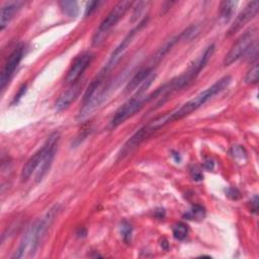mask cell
Segmentation results:
<instances>
[{
  "mask_svg": "<svg viewBox=\"0 0 259 259\" xmlns=\"http://www.w3.org/2000/svg\"><path fill=\"white\" fill-rule=\"evenodd\" d=\"M214 52V45L211 44L205 48V50L188 66L187 70L183 72L181 75L169 80L167 83L163 84L161 87L157 88L154 92L151 93L152 100L160 99L159 103H163L164 99H166L172 93L181 90L189 83H191L196 76L200 73V71L205 67V65L210 60L211 56Z\"/></svg>",
  "mask_w": 259,
  "mask_h": 259,
  "instance_id": "cell-1",
  "label": "cell"
},
{
  "mask_svg": "<svg viewBox=\"0 0 259 259\" xmlns=\"http://www.w3.org/2000/svg\"><path fill=\"white\" fill-rule=\"evenodd\" d=\"M59 209V205L53 206L41 218L36 220L28 227L22 236L15 253L12 255V258L31 257L34 255L42 238L54 223Z\"/></svg>",
  "mask_w": 259,
  "mask_h": 259,
  "instance_id": "cell-2",
  "label": "cell"
},
{
  "mask_svg": "<svg viewBox=\"0 0 259 259\" xmlns=\"http://www.w3.org/2000/svg\"><path fill=\"white\" fill-rule=\"evenodd\" d=\"M232 81L231 76H224L218 81H215L211 86L206 88L205 90L201 91L197 95H195L193 98L185 102L183 105L178 107L177 109L170 111V119L171 122L175 120H180L189 114H191L193 111L198 109L200 106H202L205 102H207L209 99H211L214 95L222 92L224 89H226Z\"/></svg>",
  "mask_w": 259,
  "mask_h": 259,
  "instance_id": "cell-3",
  "label": "cell"
},
{
  "mask_svg": "<svg viewBox=\"0 0 259 259\" xmlns=\"http://www.w3.org/2000/svg\"><path fill=\"white\" fill-rule=\"evenodd\" d=\"M105 72L104 70L101 71L90 83L88 88L86 89L83 100H82V107L79 111L78 117L85 118L91 114L102 102L104 99L106 85H105Z\"/></svg>",
  "mask_w": 259,
  "mask_h": 259,
  "instance_id": "cell-4",
  "label": "cell"
},
{
  "mask_svg": "<svg viewBox=\"0 0 259 259\" xmlns=\"http://www.w3.org/2000/svg\"><path fill=\"white\" fill-rule=\"evenodd\" d=\"M132 5L133 2L128 0L119 1L117 4L114 5V7L109 11L106 17L101 21L93 35L92 45L94 47H98L103 42L111 28L123 17V15L126 13V11Z\"/></svg>",
  "mask_w": 259,
  "mask_h": 259,
  "instance_id": "cell-5",
  "label": "cell"
},
{
  "mask_svg": "<svg viewBox=\"0 0 259 259\" xmlns=\"http://www.w3.org/2000/svg\"><path fill=\"white\" fill-rule=\"evenodd\" d=\"M152 101L150 94L145 93H139L136 94L134 97L130 98L127 101H125L115 112L113 117L111 118L109 122V126L111 128H114L124 122L126 119L135 115L138 111H140L147 103Z\"/></svg>",
  "mask_w": 259,
  "mask_h": 259,
  "instance_id": "cell-6",
  "label": "cell"
},
{
  "mask_svg": "<svg viewBox=\"0 0 259 259\" xmlns=\"http://www.w3.org/2000/svg\"><path fill=\"white\" fill-rule=\"evenodd\" d=\"M257 44V30L256 28L252 27L245 31L232 46L228 54L224 59V65L230 66L233 63L237 62L242 57L248 55L250 50L253 48L254 45Z\"/></svg>",
  "mask_w": 259,
  "mask_h": 259,
  "instance_id": "cell-7",
  "label": "cell"
},
{
  "mask_svg": "<svg viewBox=\"0 0 259 259\" xmlns=\"http://www.w3.org/2000/svg\"><path fill=\"white\" fill-rule=\"evenodd\" d=\"M59 141H60V134L55 132L53 134H51L49 136V138L47 139V141L45 142L46 144V152L45 155L35 171V181L39 182L44 179V177L47 175V173L49 172L54 158L56 156L57 150H58V145H59Z\"/></svg>",
  "mask_w": 259,
  "mask_h": 259,
  "instance_id": "cell-8",
  "label": "cell"
},
{
  "mask_svg": "<svg viewBox=\"0 0 259 259\" xmlns=\"http://www.w3.org/2000/svg\"><path fill=\"white\" fill-rule=\"evenodd\" d=\"M23 54H24V48L22 46H18L8 56L4 66H3V69L1 71V76H0V88L2 91L5 89L6 85L11 80L16 68L18 67L20 61L22 60Z\"/></svg>",
  "mask_w": 259,
  "mask_h": 259,
  "instance_id": "cell-9",
  "label": "cell"
},
{
  "mask_svg": "<svg viewBox=\"0 0 259 259\" xmlns=\"http://www.w3.org/2000/svg\"><path fill=\"white\" fill-rule=\"evenodd\" d=\"M259 10V2L258 1H252L249 2L244 9L238 14L236 19L234 20L233 24L230 26V28L227 31V36L230 37L237 33L239 30H241L250 20H252L258 13Z\"/></svg>",
  "mask_w": 259,
  "mask_h": 259,
  "instance_id": "cell-10",
  "label": "cell"
},
{
  "mask_svg": "<svg viewBox=\"0 0 259 259\" xmlns=\"http://www.w3.org/2000/svg\"><path fill=\"white\" fill-rule=\"evenodd\" d=\"M147 21H148V19L144 18L135 28H133V29L126 34V36L121 40V42L114 49V51L112 52L111 56L109 57V60H108L106 66H105L104 69H103L105 72H108V71L119 61L120 57H121V56L123 55V53L126 51L127 47L130 46V44H131L132 40L134 39V37H135V35L137 34V32H139V31L142 29V27L147 23Z\"/></svg>",
  "mask_w": 259,
  "mask_h": 259,
  "instance_id": "cell-11",
  "label": "cell"
},
{
  "mask_svg": "<svg viewBox=\"0 0 259 259\" xmlns=\"http://www.w3.org/2000/svg\"><path fill=\"white\" fill-rule=\"evenodd\" d=\"M92 59H93V55L89 52L83 53L80 56H78L68 71V74L66 76V82L68 84H73L79 81L80 77L83 75L86 69L90 66Z\"/></svg>",
  "mask_w": 259,
  "mask_h": 259,
  "instance_id": "cell-12",
  "label": "cell"
},
{
  "mask_svg": "<svg viewBox=\"0 0 259 259\" xmlns=\"http://www.w3.org/2000/svg\"><path fill=\"white\" fill-rule=\"evenodd\" d=\"M82 89V82L79 80L73 84H70V86L64 90L60 96L58 97L56 103H55V108L57 111H62L66 109L80 94Z\"/></svg>",
  "mask_w": 259,
  "mask_h": 259,
  "instance_id": "cell-13",
  "label": "cell"
},
{
  "mask_svg": "<svg viewBox=\"0 0 259 259\" xmlns=\"http://www.w3.org/2000/svg\"><path fill=\"white\" fill-rule=\"evenodd\" d=\"M46 152V144H44L23 165L21 172H20V178L21 181H27L30 176L36 171L44 155Z\"/></svg>",
  "mask_w": 259,
  "mask_h": 259,
  "instance_id": "cell-14",
  "label": "cell"
},
{
  "mask_svg": "<svg viewBox=\"0 0 259 259\" xmlns=\"http://www.w3.org/2000/svg\"><path fill=\"white\" fill-rule=\"evenodd\" d=\"M24 3L22 1H8L3 4L0 12V29L3 30L11 19L14 17L16 12L22 7Z\"/></svg>",
  "mask_w": 259,
  "mask_h": 259,
  "instance_id": "cell-15",
  "label": "cell"
},
{
  "mask_svg": "<svg viewBox=\"0 0 259 259\" xmlns=\"http://www.w3.org/2000/svg\"><path fill=\"white\" fill-rule=\"evenodd\" d=\"M237 1H223L220 4V16L224 21H228L234 13Z\"/></svg>",
  "mask_w": 259,
  "mask_h": 259,
  "instance_id": "cell-16",
  "label": "cell"
},
{
  "mask_svg": "<svg viewBox=\"0 0 259 259\" xmlns=\"http://www.w3.org/2000/svg\"><path fill=\"white\" fill-rule=\"evenodd\" d=\"M59 6L62 12L69 17H76L79 14V6L76 1H60Z\"/></svg>",
  "mask_w": 259,
  "mask_h": 259,
  "instance_id": "cell-17",
  "label": "cell"
},
{
  "mask_svg": "<svg viewBox=\"0 0 259 259\" xmlns=\"http://www.w3.org/2000/svg\"><path fill=\"white\" fill-rule=\"evenodd\" d=\"M205 215L204 207L199 204H194L191 208L184 214V218L187 220H202Z\"/></svg>",
  "mask_w": 259,
  "mask_h": 259,
  "instance_id": "cell-18",
  "label": "cell"
},
{
  "mask_svg": "<svg viewBox=\"0 0 259 259\" xmlns=\"http://www.w3.org/2000/svg\"><path fill=\"white\" fill-rule=\"evenodd\" d=\"M172 233H173V237H174L176 240H179V241L184 240V239L187 237V235H188V228H187V225H185V224L182 223V222L176 223V224L172 227Z\"/></svg>",
  "mask_w": 259,
  "mask_h": 259,
  "instance_id": "cell-19",
  "label": "cell"
},
{
  "mask_svg": "<svg viewBox=\"0 0 259 259\" xmlns=\"http://www.w3.org/2000/svg\"><path fill=\"white\" fill-rule=\"evenodd\" d=\"M258 76H259V70H258V62L257 60L251 65L250 69L247 71L245 75V83L247 84H257L258 82Z\"/></svg>",
  "mask_w": 259,
  "mask_h": 259,
  "instance_id": "cell-20",
  "label": "cell"
},
{
  "mask_svg": "<svg viewBox=\"0 0 259 259\" xmlns=\"http://www.w3.org/2000/svg\"><path fill=\"white\" fill-rule=\"evenodd\" d=\"M231 154L236 160H243L245 161L247 159V153L245 149L241 146H233L231 149Z\"/></svg>",
  "mask_w": 259,
  "mask_h": 259,
  "instance_id": "cell-21",
  "label": "cell"
},
{
  "mask_svg": "<svg viewBox=\"0 0 259 259\" xmlns=\"http://www.w3.org/2000/svg\"><path fill=\"white\" fill-rule=\"evenodd\" d=\"M132 232H133V229H132V226L126 223V222H123L120 226V233L122 235V238L123 240L128 243L131 241V237H132Z\"/></svg>",
  "mask_w": 259,
  "mask_h": 259,
  "instance_id": "cell-22",
  "label": "cell"
},
{
  "mask_svg": "<svg viewBox=\"0 0 259 259\" xmlns=\"http://www.w3.org/2000/svg\"><path fill=\"white\" fill-rule=\"evenodd\" d=\"M99 4H100V1H90V2H88L87 5H86V8H85V14L84 15L86 17L91 15L97 9Z\"/></svg>",
  "mask_w": 259,
  "mask_h": 259,
  "instance_id": "cell-23",
  "label": "cell"
},
{
  "mask_svg": "<svg viewBox=\"0 0 259 259\" xmlns=\"http://www.w3.org/2000/svg\"><path fill=\"white\" fill-rule=\"evenodd\" d=\"M227 196L233 200H237L241 197V193L240 191L237 189V188H234V187H231L227 190Z\"/></svg>",
  "mask_w": 259,
  "mask_h": 259,
  "instance_id": "cell-24",
  "label": "cell"
},
{
  "mask_svg": "<svg viewBox=\"0 0 259 259\" xmlns=\"http://www.w3.org/2000/svg\"><path fill=\"white\" fill-rule=\"evenodd\" d=\"M190 173H191V176H192V178H193L194 180L199 181V180L202 179V174H201L200 171L197 170L196 168H195V169H192V170L190 171Z\"/></svg>",
  "mask_w": 259,
  "mask_h": 259,
  "instance_id": "cell-25",
  "label": "cell"
},
{
  "mask_svg": "<svg viewBox=\"0 0 259 259\" xmlns=\"http://www.w3.org/2000/svg\"><path fill=\"white\" fill-rule=\"evenodd\" d=\"M250 202H251V204H253V208H252V210L256 212V211H257V208H258V196H257V195H255V196H254V198H253V200H251Z\"/></svg>",
  "mask_w": 259,
  "mask_h": 259,
  "instance_id": "cell-26",
  "label": "cell"
},
{
  "mask_svg": "<svg viewBox=\"0 0 259 259\" xmlns=\"http://www.w3.org/2000/svg\"><path fill=\"white\" fill-rule=\"evenodd\" d=\"M25 89H26V86L25 85H23L21 88H20V91H19V93L17 94V95H15V98H14V101H17L21 96H22V94L25 92Z\"/></svg>",
  "mask_w": 259,
  "mask_h": 259,
  "instance_id": "cell-27",
  "label": "cell"
},
{
  "mask_svg": "<svg viewBox=\"0 0 259 259\" xmlns=\"http://www.w3.org/2000/svg\"><path fill=\"white\" fill-rule=\"evenodd\" d=\"M204 167L207 169V170H211L212 168H213V162L212 161H206L205 163H204Z\"/></svg>",
  "mask_w": 259,
  "mask_h": 259,
  "instance_id": "cell-28",
  "label": "cell"
},
{
  "mask_svg": "<svg viewBox=\"0 0 259 259\" xmlns=\"http://www.w3.org/2000/svg\"><path fill=\"white\" fill-rule=\"evenodd\" d=\"M172 156L174 157V159H175V161H176V162H180V160H181V159H180V156H179V154H178V153H173V154H172Z\"/></svg>",
  "mask_w": 259,
  "mask_h": 259,
  "instance_id": "cell-29",
  "label": "cell"
}]
</instances>
